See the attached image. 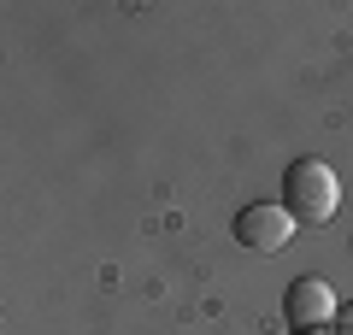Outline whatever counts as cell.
<instances>
[{"label": "cell", "instance_id": "3957f363", "mask_svg": "<svg viewBox=\"0 0 353 335\" xmlns=\"http://www.w3.org/2000/svg\"><path fill=\"white\" fill-rule=\"evenodd\" d=\"M283 312H289V323L294 329H330V323L341 318L336 312V294H330V283L324 276H301V283H289V294H283Z\"/></svg>", "mask_w": 353, "mask_h": 335}, {"label": "cell", "instance_id": "6da1fadb", "mask_svg": "<svg viewBox=\"0 0 353 335\" xmlns=\"http://www.w3.org/2000/svg\"><path fill=\"white\" fill-rule=\"evenodd\" d=\"M283 206L294 223H330L341 212V176L324 159H294L283 171Z\"/></svg>", "mask_w": 353, "mask_h": 335}, {"label": "cell", "instance_id": "7a4b0ae2", "mask_svg": "<svg viewBox=\"0 0 353 335\" xmlns=\"http://www.w3.org/2000/svg\"><path fill=\"white\" fill-rule=\"evenodd\" d=\"M294 236V218L289 206H271V200H259V206H241L236 212V241L253 253H283Z\"/></svg>", "mask_w": 353, "mask_h": 335}, {"label": "cell", "instance_id": "277c9868", "mask_svg": "<svg viewBox=\"0 0 353 335\" xmlns=\"http://www.w3.org/2000/svg\"><path fill=\"white\" fill-rule=\"evenodd\" d=\"M336 335H353V306H341V318H336Z\"/></svg>", "mask_w": 353, "mask_h": 335}]
</instances>
